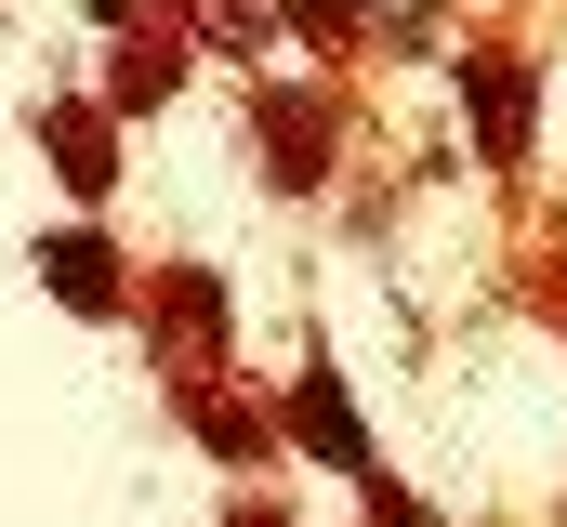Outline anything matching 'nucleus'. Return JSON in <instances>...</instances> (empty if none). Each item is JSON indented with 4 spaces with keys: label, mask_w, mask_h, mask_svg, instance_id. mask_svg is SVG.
Wrapping results in <instances>:
<instances>
[{
    "label": "nucleus",
    "mask_w": 567,
    "mask_h": 527,
    "mask_svg": "<svg viewBox=\"0 0 567 527\" xmlns=\"http://www.w3.org/2000/svg\"><path fill=\"white\" fill-rule=\"evenodd\" d=\"M290 422H303V448H317V462H343L357 488L383 475V462H370V422L343 409V383H330V370H303V409H290Z\"/></svg>",
    "instance_id": "f257e3e1"
},
{
    "label": "nucleus",
    "mask_w": 567,
    "mask_h": 527,
    "mask_svg": "<svg viewBox=\"0 0 567 527\" xmlns=\"http://www.w3.org/2000/svg\"><path fill=\"white\" fill-rule=\"evenodd\" d=\"M462 93H475V132H488V158H528V80H515V66L462 53Z\"/></svg>",
    "instance_id": "f03ea898"
},
{
    "label": "nucleus",
    "mask_w": 567,
    "mask_h": 527,
    "mask_svg": "<svg viewBox=\"0 0 567 527\" xmlns=\"http://www.w3.org/2000/svg\"><path fill=\"white\" fill-rule=\"evenodd\" d=\"M53 172H66V185H80V198H93V185H106V172H120V158H106V120H93V106H53Z\"/></svg>",
    "instance_id": "7ed1b4c3"
},
{
    "label": "nucleus",
    "mask_w": 567,
    "mask_h": 527,
    "mask_svg": "<svg viewBox=\"0 0 567 527\" xmlns=\"http://www.w3.org/2000/svg\"><path fill=\"white\" fill-rule=\"evenodd\" d=\"M40 264H53V290H66L80 317H106V303H120V277H106V264H120V251H106V238H53V251H40Z\"/></svg>",
    "instance_id": "20e7f679"
},
{
    "label": "nucleus",
    "mask_w": 567,
    "mask_h": 527,
    "mask_svg": "<svg viewBox=\"0 0 567 527\" xmlns=\"http://www.w3.org/2000/svg\"><path fill=\"white\" fill-rule=\"evenodd\" d=\"M198 435H212L225 462H251V448H265V422H251V409H225V395H198Z\"/></svg>",
    "instance_id": "39448f33"
},
{
    "label": "nucleus",
    "mask_w": 567,
    "mask_h": 527,
    "mask_svg": "<svg viewBox=\"0 0 567 527\" xmlns=\"http://www.w3.org/2000/svg\"><path fill=\"white\" fill-rule=\"evenodd\" d=\"M106 93H120V106H158V93H172V53H120V80H106Z\"/></svg>",
    "instance_id": "423d86ee"
},
{
    "label": "nucleus",
    "mask_w": 567,
    "mask_h": 527,
    "mask_svg": "<svg viewBox=\"0 0 567 527\" xmlns=\"http://www.w3.org/2000/svg\"><path fill=\"white\" fill-rule=\"evenodd\" d=\"M238 527H278V515H238Z\"/></svg>",
    "instance_id": "0eeeda50"
}]
</instances>
